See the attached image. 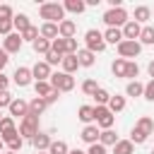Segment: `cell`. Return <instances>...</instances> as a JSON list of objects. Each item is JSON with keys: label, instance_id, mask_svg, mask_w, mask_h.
<instances>
[{"label": "cell", "instance_id": "37", "mask_svg": "<svg viewBox=\"0 0 154 154\" xmlns=\"http://www.w3.org/2000/svg\"><path fill=\"white\" fill-rule=\"evenodd\" d=\"M140 41L152 46L154 43V26H142V34H140Z\"/></svg>", "mask_w": 154, "mask_h": 154}, {"label": "cell", "instance_id": "34", "mask_svg": "<svg viewBox=\"0 0 154 154\" xmlns=\"http://www.w3.org/2000/svg\"><path fill=\"white\" fill-rule=\"evenodd\" d=\"M34 89H36V96H41V99H46V96L53 91L51 82H36V84H34Z\"/></svg>", "mask_w": 154, "mask_h": 154}, {"label": "cell", "instance_id": "5", "mask_svg": "<svg viewBox=\"0 0 154 154\" xmlns=\"http://www.w3.org/2000/svg\"><path fill=\"white\" fill-rule=\"evenodd\" d=\"M84 43H87V51H91V53H101V51L106 48L103 34H101L99 29H89V31L84 34Z\"/></svg>", "mask_w": 154, "mask_h": 154}, {"label": "cell", "instance_id": "20", "mask_svg": "<svg viewBox=\"0 0 154 154\" xmlns=\"http://www.w3.org/2000/svg\"><path fill=\"white\" fill-rule=\"evenodd\" d=\"M12 24H14V29H17V34H24L29 26H31V22H29V17L26 14H14V19H12Z\"/></svg>", "mask_w": 154, "mask_h": 154}, {"label": "cell", "instance_id": "55", "mask_svg": "<svg viewBox=\"0 0 154 154\" xmlns=\"http://www.w3.org/2000/svg\"><path fill=\"white\" fill-rule=\"evenodd\" d=\"M0 120H2V116H0Z\"/></svg>", "mask_w": 154, "mask_h": 154}, {"label": "cell", "instance_id": "49", "mask_svg": "<svg viewBox=\"0 0 154 154\" xmlns=\"http://www.w3.org/2000/svg\"><path fill=\"white\" fill-rule=\"evenodd\" d=\"M147 70H149V77H152V79H154V60H152V63H149V65H147Z\"/></svg>", "mask_w": 154, "mask_h": 154}, {"label": "cell", "instance_id": "48", "mask_svg": "<svg viewBox=\"0 0 154 154\" xmlns=\"http://www.w3.org/2000/svg\"><path fill=\"white\" fill-rule=\"evenodd\" d=\"M5 89H7V77L0 72V91H5Z\"/></svg>", "mask_w": 154, "mask_h": 154}, {"label": "cell", "instance_id": "32", "mask_svg": "<svg viewBox=\"0 0 154 154\" xmlns=\"http://www.w3.org/2000/svg\"><path fill=\"white\" fill-rule=\"evenodd\" d=\"M48 154H70V149H67V142H63V140H55V142L48 147Z\"/></svg>", "mask_w": 154, "mask_h": 154}, {"label": "cell", "instance_id": "27", "mask_svg": "<svg viewBox=\"0 0 154 154\" xmlns=\"http://www.w3.org/2000/svg\"><path fill=\"white\" fill-rule=\"evenodd\" d=\"M46 106H48V103H46V99L36 96V99H31V101H29V113H34V116H41Z\"/></svg>", "mask_w": 154, "mask_h": 154}, {"label": "cell", "instance_id": "44", "mask_svg": "<svg viewBox=\"0 0 154 154\" xmlns=\"http://www.w3.org/2000/svg\"><path fill=\"white\" fill-rule=\"evenodd\" d=\"M87 154H108V152H106V147L101 142H96V144H89V152Z\"/></svg>", "mask_w": 154, "mask_h": 154}, {"label": "cell", "instance_id": "39", "mask_svg": "<svg viewBox=\"0 0 154 154\" xmlns=\"http://www.w3.org/2000/svg\"><path fill=\"white\" fill-rule=\"evenodd\" d=\"M140 75V67H137V63H130L128 60V70H125V77H130L132 82H135V77Z\"/></svg>", "mask_w": 154, "mask_h": 154}, {"label": "cell", "instance_id": "21", "mask_svg": "<svg viewBox=\"0 0 154 154\" xmlns=\"http://www.w3.org/2000/svg\"><path fill=\"white\" fill-rule=\"evenodd\" d=\"M77 118H79L82 123L91 125V120H96V116H94V106H79V111H77Z\"/></svg>", "mask_w": 154, "mask_h": 154}, {"label": "cell", "instance_id": "12", "mask_svg": "<svg viewBox=\"0 0 154 154\" xmlns=\"http://www.w3.org/2000/svg\"><path fill=\"white\" fill-rule=\"evenodd\" d=\"M140 34H142V26H140L135 19H130V22L123 26V38H125V41H137Z\"/></svg>", "mask_w": 154, "mask_h": 154}, {"label": "cell", "instance_id": "1", "mask_svg": "<svg viewBox=\"0 0 154 154\" xmlns=\"http://www.w3.org/2000/svg\"><path fill=\"white\" fill-rule=\"evenodd\" d=\"M152 132H154V120H152L149 116H142V118L135 123L132 132H130V142H132V144H142Z\"/></svg>", "mask_w": 154, "mask_h": 154}, {"label": "cell", "instance_id": "36", "mask_svg": "<svg viewBox=\"0 0 154 154\" xmlns=\"http://www.w3.org/2000/svg\"><path fill=\"white\" fill-rule=\"evenodd\" d=\"M111 96H113V94H108L106 89H101V87H99V91L94 94V99H96V106H108Z\"/></svg>", "mask_w": 154, "mask_h": 154}, {"label": "cell", "instance_id": "11", "mask_svg": "<svg viewBox=\"0 0 154 154\" xmlns=\"http://www.w3.org/2000/svg\"><path fill=\"white\" fill-rule=\"evenodd\" d=\"M31 75L36 77V82H48L53 72H51V65H48L46 60H41V63H36V65L31 67Z\"/></svg>", "mask_w": 154, "mask_h": 154}, {"label": "cell", "instance_id": "29", "mask_svg": "<svg viewBox=\"0 0 154 154\" xmlns=\"http://www.w3.org/2000/svg\"><path fill=\"white\" fill-rule=\"evenodd\" d=\"M125 94H128V96H144V84H140L137 79H135V82H128Z\"/></svg>", "mask_w": 154, "mask_h": 154}, {"label": "cell", "instance_id": "28", "mask_svg": "<svg viewBox=\"0 0 154 154\" xmlns=\"http://www.w3.org/2000/svg\"><path fill=\"white\" fill-rule=\"evenodd\" d=\"M132 149H135V144L130 140H118L113 147V154H132Z\"/></svg>", "mask_w": 154, "mask_h": 154}, {"label": "cell", "instance_id": "40", "mask_svg": "<svg viewBox=\"0 0 154 154\" xmlns=\"http://www.w3.org/2000/svg\"><path fill=\"white\" fill-rule=\"evenodd\" d=\"M12 101H14V99H12V94H10L7 89H5V91H0V111H2L5 106L10 108V103H12Z\"/></svg>", "mask_w": 154, "mask_h": 154}, {"label": "cell", "instance_id": "2", "mask_svg": "<svg viewBox=\"0 0 154 154\" xmlns=\"http://www.w3.org/2000/svg\"><path fill=\"white\" fill-rule=\"evenodd\" d=\"M38 14H41V19H46V22L60 24V22L65 19V7H63L60 2H43V5L38 7Z\"/></svg>", "mask_w": 154, "mask_h": 154}, {"label": "cell", "instance_id": "50", "mask_svg": "<svg viewBox=\"0 0 154 154\" xmlns=\"http://www.w3.org/2000/svg\"><path fill=\"white\" fill-rule=\"evenodd\" d=\"M70 154H87V152H82V149H72Z\"/></svg>", "mask_w": 154, "mask_h": 154}, {"label": "cell", "instance_id": "7", "mask_svg": "<svg viewBox=\"0 0 154 154\" xmlns=\"http://www.w3.org/2000/svg\"><path fill=\"white\" fill-rule=\"evenodd\" d=\"M14 137H19V132H17V128H14V118H12V116H5V118L0 120V140H2V142H12Z\"/></svg>", "mask_w": 154, "mask_h": 154}, {"label": "cell", "instance_id": "45", "mask_svg": "<svg viewBox=\"0 0 154 154\" xmlns=\"http://www.w3.org/2000/svg\"><path fill=\"white\" fill-rule=\"evenodd\" d=\"M22 144H24V142H22V137H14L12 142H7V147H10V152H14V154H17L19 149H22Z\"/></svg>", "mask_w": 154, "mask_h": 154}, {"label": "cell", "instance_id": "54", "mask_svg": "<svg viewBox=\"0 0 154 154\" xmlns=\"http://www.w3.org/2000/svg\"><path fill=\"white\" fill-rule=\"evenodd\" d=\"M152 154H154V149H152Z\"/></svg>", "mask_w": 154, "mask_h": 154}, {"label": "cell", "instance_id": "10", "mask_svg": "<svg viewBox=\"0 0 154 154\" xmlns=\"http://www.w3.org/2000/svg\"><path fill=\"white\" fill-rule=\"evenodd\" d=\"M22 43H24L22 34H10V36H5V41H2V51H5L7 55H10V53H19Z\"/></svg>", "mask_w": 154, "mask_h": 154}, {"label": "cell", "instance_id": "33", "mask_svg": "<svg viewBox=\"0 0 154 154\" xmlns=\"http://www.w3.org/2000/svg\"><path fill=\"white\" fill-rule=\"evenodd\" d=\"M149 14H152V10H149L147 5L135 7V22H137V24H140V22H147V19H149Z\"/></svg>", "mask_w": 154, "mask_h": 154}, {"label": "cell", "instance_id": "13", "mask_svg": "<svg viewBox=\"0 0 154 154\" xmlns=\"http://www.w3.org/2000/svg\"><path fill=\"white\" fill-rule=\"evenodd\" d=\"M31 67H17L14 70V75H12V79H14V84L17 87H26V84H31Z\"/></svg>", "mask_w": 154, "mask_h": 154}, {"label": "cell", "instance_id": "47", "mask_svg": "<svg viewBox=\"0 0 154 154\" xmlns=\"http://www.w3.org/2000/svg\"><path fill=\"white\" fill-rule=\"evenodd\" d=\"M7 63H10V58H7V53H5L2 48H0V72H2L5 67H7Z\"/></svg>", "mask_w": 154, "mask_h": 154}, {"label": "cell", "instance_id": "52", "mask_svg": "<svg viewBox=\"0 0 154 154\" xmlns=\"http://www.w3.org/2000/svg\"><path fill=\"white\" fill-rule=\"evenodd\" d=\"M0 149H2V140H0Z\"/></svg>", "mask_w": 154, "mask_h": 154}, {"label": "cell", "instance_id": "14", "mask_svg": "<svg viewBox=\"0 0 154 154\" xmlns=\"http://www.w3.org/2000/svg\"><path fill=\"white\" fill-rule=\"evenodd\" d=\"M10 116H17V118H26L29 116V103L24 99H14L10 103Z\"/></svg>", "mask_w": 154, "mask_h": 154}, {"label": "cell", "instance_id": "26", "mask_svg": "<svg viewBox=\"0 0 154 154\" xmlns=\"http://www.w3.org/2000/svg\"><path fill=\"white\" fill-rule=\"evenodd\" d=\"M31 46H34V51H36V53H41V55H48V53H51V41H48V38H43V36H38Z\"/></svg>", "mask_w": 154, "mask_h": 154}, {"label": "cell", "instance_id": "46", "mask_svg": "<svg viewBox=\"0 0 154 154\" xmlns=\"http://www.w3.org/2000/svg\"><path fill=\"white\" fill-rule=\"evenodd\" d=\"M58 99H60V91H58V89H53V91L46 96V103H55Z\"/></svg>", "mask_w": 154, "mask_h": 154}, {"label": "cell", "instance_id": "8", "mask_svg": "<svg viewBox=\"0 0 154 154\" xmlns=\"http://www.w3.org/2000/svg\"><path fill=\"white\" fill-rule=\"evenodd\" d=\"M94 116H96V125L103 128V130H111L113 128V113L108 111V106H94Z\"/></svg>", "mask_w": 154, "mask_h": 154}, {"label": "cell", "instance_id": "23", "mask_svg": "<svg viewBox=\"0 0 154 154\" xmlns=\"http://www.w3.org/2000/svg\"><path fill=\"white\" fill-rule=\"evenodd\" d=\"M103 41L106 43H120V41H125L123 38V29H106V34H103Z\"/></svg>", "mask_w": 154, "mask_h": 154}, {"label": "cell", "instance_id": "25", "mask_svg": "<svg viewBox=\"0 0 154 154\" xmlns=\"http://www.w3.org/2000/svg\"><path fill=\"white\" fill-rule=\"evenodd\" d=\"M99 142H101L103 147H116V142H118V135H116L113 130H101V135H99Z\"/></svg>", "mask_w": 154, "mask_h": 154}, {"label": "cell", "instance_id": "41", "mask_svg": "<svg viewBox=\"0 0 154 154\" xmlns=\"http://www.w3.org/2000/svg\"><path fill=\"white\" fill-rule=\"evenodd\" d=\"M0 19H14V12L10 5H0Z\"/></svg>", "mask_w": 154, "mask_h": 154}, {"label": "cell", "instance_id": "17", "mask_svg": "<svg viewBox=\"0 0 154 154\" xmlns=\"http://www.w3.org/2000/svg\"><path fill=\"white\" fill-rule=\"evenodd\" d=\"M41 36H43V38H48V41H55V38L60 36L58 24H53V22H43V24H41Z\"/></svg>", "mask_w": 154, "mask_h": 154}, {"label": "cell", "instance_id": "53", "mask_svg": "<svg viewBox=\"0 0 154 154\" xmlns=\"http://www.w3.org/2000/svg\"><path fill=\"white\" fill-rule=\"evenodd\" d=\"M5 154H14V152H5Z\"/></svg>", "mask_w": 154, "mask_h": 154}, {"label": "cell", "instance_id": "35", "mask_svg": "<svg viewBox=\"0 0 154 154\" xmlns=\"http://www.w3.org/2000/svg\"><path fill=\"white\" fill-rule=\"evenodd\" d=\"M82 91H84L87 96H94V94L99 91V84H96V79H84V82H82Z\"/></svg>", "mask_w": 154, "mask_h": 154}, {"label": "cell", "instance_id": "24", "mask_svg": "<svg viewBox=\"0 0 154 154\" xmlns=\"http://www.w3.org/2000/svg\"><path fill=\"white\" fill-rule=\"evenodd\" d=\"M60 65H63V72H67V75H72V72H75V70L79 67V60H77V55H65Z\"/></svg>", "mask_w": 154, "mask_h": 154}, {"label": "cell", "instance_id": "3", "mask_svg": "<svg viewBox=\"0 0 154 154\" xmlns=\"http://www.w3.org/2000/svg\"><path fill=\"white\" fill-rule=\"evenodd\" d=\"M103 22L108 24V29H118V26H125L130 19H128V12L123 7H111L103 12Z\"/></svg>", "mask_w": 154, "mask_h": 154}, {"label": "cell", "instance_id": "30", "mask_svg": "<svg viewBox=\"0 0 154 154\" xmlns=\"http://www.w3.org/2000/svg\"><path fill=\"white\" fill-rule=\"evenodd\" d=\"M123 108H125V96L113 94L111 101H108V111H111V113H118V111H123Z\"/></svg>", "mask_w": 154, "mask_h": 154}, {"label": "cell", "instance_id": "6", "mask_svg": "<svg viewBox=\"0 0 154 154\" xmlns=\"http://www.w3.org/2000/svg\"><path fill=\"white\" fill-rule=\"evenodd\" d=\"M34 135H38V116L29 113V116L22 118V123H19V137L34 140Z\"/></svg>", "mask_w": 154, "mask_h": 154}, {"label": "cell", "instance_id": "38", "mask_svg": "<svg viewBox=\"0 0 154 154\" xmlns=\"http://www.w3.org/2000/svg\"><path fill=\"white\" fill-rule=\"evenodd\" d=\"M38 36H41V31H38L36 26H29V29H26V31L22 34V38H24V41H31V43H34V41L38 38Z\"/></svg>", "mask_w": 154, "mask_h": 154}, {"label": "cell", "instance_id": "16", "mask_svg": "<svg viewBox=\"0 0 154 154\" xmlns=\"http://www.w3.org/2000/svg\"><path fill=\"white\" fill-rule=\"evenodd\" d=\"M58 31H60V38H72V36L77 34V24H75L72 19H63V22L58 24Z\"/></svg>", "mask_w": 154, "mask_h": 154}, {"label": "cell", "instance_id": "43", "mask_svg": "<svg viewBox=\"0 0 154 154\" xmlns=\"http://www.w3.org/2000/svg\"><path fill=\"white\" fill-rule=\"evenodd\" d=\"M63 58H65V55H58V53L51 51V53L46 55V63H48V65H58V63H63Z\"/></svg>", "mask_w": 154, "mask_h": 154}, {"label": "cell", "instance_id": "51", "mask_svg": "<svg viewBox=\"0 0 154 154\" xmlns=\"http://www.w3.org/2000/svg\"><path fill=\"white\" fill-rule=\"evenodd\" d=\"M36 154H48V152H36Z\"/></svg>", "mask_w": 154, "mask_h": 154}, {"label": "cell", "instance_id": "15", "mask_svg": "<svg viewBox=\"0 0 154 154\" xmlns=\"http://www.w3.org/2000/svg\"><path fill=\"white\" fill-rule=\"evenodd\" d=\"M31 144H34V149H36V152H48V147L53 144V140H51V135H46V132H38V135H34Z\"/></svg>", "mask_w": 154, "mask_h": 154}, {"label": "cell", "instance_id": "9", "mask_svg": "<svg viewBox=\"0 0 154 154\" xmlns=\"http://www.w3.org/2000/svg\"><path fill=\"white\" fill-rule=\"evenodd\" d=\"M142 51V43L140 41H120L118 43V55L125 60V58H137Z\"/></svg>", "mask_w": 154, "mask_h": 154}, {"label": "cell", "instance_id": "18", "mask_svg": "<svg viewBox=\"0 0 154 154\" xmlns=\"http://www.w3.org/2000/svg\"><path fill=\"white\" fill-rule=\"evenodd\" d=\"M99 135H101V132H99L96 125H87V128L82 130V140H84L87 144H96V142H99Z\"/></svg>", "mask_w": 154, "mask_h": 154}, {"label": "cell", "instance_id": "22", "mask_svg": "<svg viewBox=\"0 0 154 154\" xmlns=\"http://www.w3.org/2000/svg\"><path fill=\"white\" fill-rule=\"evenodd\" d=\"M63 7H65L67 12L79 14V12H84V10H87V2H84V0H65V2H63Z\"/></svg>", "mask_w": 154, "mask_h": 154}, {"label": "cell", "instance_id": "42", "mask_svg": "<svg viewBox=\"0 0 154 154\" xmlns=\"http://www.w3.org/2000/svg\"><path fill=\"white\" fill-rule=\"evenodd\" d=\"M144 99H147V101H154V79H149V82L144 84Z\"/></svg>", "mask_w": 154, "mask_h": 154}, {"label": "cell", "instance_id": "31", "mask_svg": "<svg viewBox=\"0 0 154 154\" xmlns=\"http://www.w3.org/2000/svg\"><path fill=\"white\" fill-rule=\"evenodd\" d=\"M111 70H113V75H116V77H125V70H128V60H123V58L113 60Z\"/></svg>", "mask_w": 154, "mask_h": 154}, {"label": "cell", "instance_id": "19", "mask_svg": "<svg viewBox=\"0 0 154 154\" xmlns=\"http://www.w3.org/2000/svg\"><path fill=\"white\" fill-rule=\"evenodd\" d=\"M77 60H79V65H82V67H91V65H94V60H96V53H91V51L82 48V51H77Z\"/></svg>", "mask_w": 154, "mask_h": 154}, {"label": "cell", "instance_id": "4", "mask_svg": "<svg viewBox=\"0 0 154 154\" xmlns=\"http://www.w3.org/2000/svg\"><path fill=\"white\" fill-rule=\"evenodd\" d=\"M48 82H51V87H53V89H58L60 94H63V91H72V89H75V77H72V75H67V72H53Z\"/></svg>", "mask_w": 154, "mask_h": 154}]
</instances>
